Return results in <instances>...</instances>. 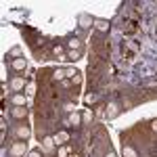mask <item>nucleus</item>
Returning <instances> with one entry per match:
<instances>
[{
  "label": "nucleus",
  "mask_w": 157,
  "mask_h": 157,
  "mask_svg": "<svg viewBox=\"0 0 157 157\" xmlns=\"http://www.w3.org/2000/svg\"><path fill=\"white\" fill-rule=\"evenodd\" d=\"M9 67H11V73H13V75H21V73L25 71V67H27V61H25L23 57H13Z\"/></svg>",
  "instance_id": "nucleus-1"
},
{
  "label": "nucleus",
  "mask_w": 157,
  "mask_h": 157,
  "mask_svg": "<svg viewBox=\"0 0 157 157\" xmlns=\"http://www.w3.org/2000/svg\"><path fill=\"white\" fill-rule=\"evenodd\" d=\"M23 153H25V140H15L11 145L9 157H23Z\"/></svg>",
  "instance_id": "nucleus-2"
},
{
  "label": "nucleus",
  "mask_w": 157,
  "mask_h": 157,
  "mask_svg": "<svg viewBox=\"0 0 157 157\" xmlns=\"http://www.w3.org/2000/svg\"><path fill=\"white\" fill-rule=\"evenodd\" d=\"M27 136H29V126L25 121H19L17 124V138L15 140H25Z\"/></svg>",
  "instance_id": "nucleus-3"
},
{
  "label": "nucleus",
  "mask_w": 157,
  "mask_h": 157,
  "mask_svg": "<svg viewBox=\"0 0 157 157\" xmlns=\"http://www.w3.org/2000/svg\"><path fill=\"white\" fill-rule=\"evenodd\" d=\"M11 117L23 121L27 117V107H11Z\"/></svg>",
  "instance_id": "nucleus-4"
},
{
  "label": "nucleus",
  "mask_w": 157,
  "mask_h": 157,
  "mask_svg": "<svg viewBox=\"0 0 157 157\" xmlns=\"http://www.w3.org/2000/svg\"><path fill=\"white\" fill-rule=\"evenodd\" d=\"M65 124H67V128H80V124H82V115H80V113H71V115H67Z\"/></svg>",
  "instance_id": "nucleus-5"
},
{
  "label": "nucleus",
  "mask_w": 157,
  "mask_h": 157,
  "mask_svg": "<svg viewBox=\"0 0 157 157\" xmlns=\"http://www.w3.org/2000/svg\"><path fill=\"white\" fill-rule=\"evenodd\" d=\"M11 103H13V107H25V97H23V92H17V94H13Z\"/></svg>",
  "instance_id": "nucleus-6"
},
{
  "label": "nucleus",
  "mask_w": 157,
  "mask_h": 157,
  "mask_svg": "<svg viewBox=\"0 0 157 157\" xmlns=\"http://www.w3.org/2000/svg\"><path fill=\"white\" fill-rule=\"evenodd\" d=\"M23 75H15V78H13V82H11V86H13V90H15V92H21V88H23Z\"/></svg>",
  "instance_id": "nucleus-7"
},
{
  "label": "nucleus",
  "mask_w": 157,
  "mask_h": 157,
  "mask_svg": "<svg viewBox=\"0 0 157 157\" xmlns=\"http://www.w3.org/2000/svg\"><path fill=\"white\" fill-rule=\"evenodd\" d=\"M94 27H97L98 32H107L109 23H107V21H103V19H97V21H94Z\"/></svg>",
  "instance_id": "nucleus-8"
},
{
  "label": "nucleus",
  "mask_w": 157,
  "mask_h": 157,
  "mask_svg": "<svg viewBox=\"0 0 157 157\" xmlns=\"http://www.w3.org/2000/svg\"><path fill=\"white\" fill-rule=\"evenodd\" d=\"M27 157H44V151L42 149H34V151H29Z\"/></svg>",
  "instance_id": "nucleus-9"
},
{
  "label": "nucleus",
  "mask_w": 157,
  "mask_h": 157,
  "mask_svg": "<svg viewBox=\"0 0 157 157\" xmlns=\"http://www.w3.org/2000/svg\"><path fill=\"white\" fill-rule=\"evenodd\" d=\"M65 157H82V153H80L78 149H73V145H71V149L67 151V155H65Z\"/></svg>",
  "instance_id": "nucleus-10"
}]
</instances>
